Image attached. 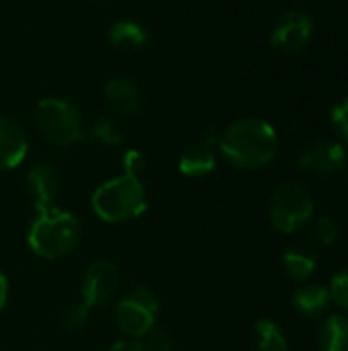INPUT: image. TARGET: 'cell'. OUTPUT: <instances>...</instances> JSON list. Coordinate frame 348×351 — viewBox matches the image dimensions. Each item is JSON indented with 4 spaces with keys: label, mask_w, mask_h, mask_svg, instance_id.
<instances>
[{
    "label": "cell",
    "mask_w": 348,
    "mask_h": 351,
    "mask_svg": "<svg viewBox=\"0 0 348 351\" xmlns=\"http://www.w3.org/2000/svg\"><path fill=\"white\" fill-rule=\"evenodd\" d=\"M217 148L230 165L244 171H258L275 160L279 136L269 121L242 117L219 134Z\"/></svg>",
    "instance_id": "1"
},
{
    "label": "cell",
    "mask_w": 348,
    "mask_h": 351,
    "mask_svg": "<svg viewBox=\"0 0 348 351\" xmlns=\"http://www.w3.org/2000/svg\"><path fill=\"white\" fill-rule=\"evenodd\" d=\"M82 237L80 222L74 214L59 208L37 212L27 232L29 249L43 259H59L72 253Z\"/></svg>",
    "instance_id": "2"
},
{
    "label": "cell",
    "mask_w": 348,
    "mask_h": 351,
    "mask_svg": "<svg viewBox=\"0 0 348 351\" xmlns=\"http://www.w3.org/2000/svg\"><path fill=\"white\" fill-rule=\"evenodd\" d=\"M96 218L109 224H119L139 218L148 210V197L142 179L119 175L94 189L90 199Z\"/></svg>",
    "instance_id": "3"
},
{
    "label": "cell",
    "mask_w": 348,
    "mask_h": 351,
    "mask_svg": "<svg viewBox=\"0 0 348 351\" xmlns=\"http://www.w3.org/2000/svg\"><path fill=\"white\" fill-rule=\"evenodd\" d=\"M269 218L275 230L283 234H293L314 220V199L312 193L297 181L281 183L269 202Z\"/></svg>",
    "instance_id": "4"
},
{
    "label": "cell",
    "mask_w": 348,
    "mask_h": 351,
    "mask_svg": "<svg viewBox=\"0 0 348 351\" xmlns=\"http://www.w3.org/2000/svg\"><path fill=\"white\" fill-rule=\"evenodd\" d=\"M35 123L41 136L55 146H72L84 134L78 109L57 97H47L37 103Z\"/></svg>",
    "instance_id": "5"
},
{
    "label": "cell",
    "mask_w": 348,
    "mask_h": 351,
    "mask_svg": "<svg viewBox=\"0 0 348 351\" xmlns=\"http://www.w3.org/2000/svg\"><path fill=\"white\" fill-rule=\"evenodd\" d=\"M158 311H160L158 296L150 288L137 286L125 298L119 300L115 308L117 327L125 337L144 339L154 329Z\"/></svg>",
    "instance_id": "6"
},
{
    "label": "cell",
    "mask_w": 348,
    "mask_h": 351,
    "mask_svg": "<svg viewBox=\"0 0 348 351\" xmlns=\"http://www.w3.org/2000/svg\"><path fill=\"white\" fill-rule=\"evenodd\" d=\"M314 35V21L306 10H287L271 31V45L287 56L304 51Z\"/></svg>",
    "instance_id": "7"
},
{
    "label": "cell",
    "mask_w": 348,
    "mask_h": 351,
    "mask_svg": "<svg viewBox=\"0 0 348 351\" xmlns=\"http://www.w3.org/2000/svg\"><path fill=\"white\" fill-rule=\"evenodd\" d=\"M297 165L308 175L330 177V175L338 173L347 165V148L338 140L322 138V140H316V142L308 144L302 150V154L297 158Z\"/></svg>",
    "instance_id": "8"
},
{
    "label": "cell",
    "mask_w": 348,
    "mask_h": 351,
    "mask_svg": "<svg viewBox=\"0 0 348 351\" xmlns=\"http://www.w3.org/2000/svg\"><path fill=\"white\" fill-rule=\"evenodd\" d=\"M117 267L109 259H96L94 263L88 265L84 278H82V302L92 311V308H103L107 306L115 292H117Z\"/></svg>",
    "instance_id": "9"
},
{
    "label": "cell",
    "mask_w": 348,
    "mask_h": 351,
    "mask_svg": "<svg viewBox=\"0 0 348 351\" xmlns=\"http://www.w3.org/2000/svg\"><path fill=\"white\" fill-rule=\"evenodd\" d=\"M27 187L35 210H49L55 206V199L62 191V173L51 162H37L27 175Z\"/></svg>",
    "instance_id": "10"
},
{
    "label": "cell",
    "mask_w": 348,
    "mask_h": 351,
    "mask_svg": "<svg viewBox=\"0 0 348 351\" xmlns=\"http://www.w3.org/2000/svg\"><path fill=\"white\" fill-rule=\"evenodd\" d=\"M29 150V140L18 121L0 115V171L18 167Z\"/></svg>",
    "instance_id": "11"
},
{
    "label": "cell",
    "mask_w": 348,
    "mask_h": 351,
    "mask_svg": "<svg viewBox=\"0 0 348 351\" xmlns=\"http://www.w3.org/2000/svg\"><path fill=\"white\" fill-rule=\"evenodd\" d=\"M105 97H107V103L111 105V109L123 117L135 115L142 107L139 86L127 76L111 78L105 86Z\"/></svg>",
    "instance_id": "12"
},
{
    "label": "cell",
    "mask_w": 348,
    "mask_h": 351,
    "mask_svg": "<svg viewBox=\"0 0 348 351\" xmlns=\"http://www.w3.org/2000/svg\"><path fill=\"white\" fill-rule=\"evenodd\" d=\"M330 304H332V296H330L328 286L306 282L293 292V308L306 319L322 317Z\"/></svg>",
    "instance_id": "13"
},
{
    "label": "cell",
    "mask_w": 348,
    "mask_h": 351,
    "mask_svg": "<svg viewBox=\"0 0 348 351\" xmlns=\"http://www.w3.org/2000/svg\"><path fill=\"white\" fill-rule=\"evenodd\" d=\"M217 165V156H215V146L203 142H197L193 146H189L178 160V171L185 177H205L209 175Z\"/></svg>",
    "instance_id": "14"
},
{
    "label": "cell",
    "mask_w": 348,
    "mask_h": 351,
    "mask_svg": "<svg viewBox=\"0 0 348 351\" xmlns=\"http://www.w3.org/2000/svg\"><path fill=\"white\" fill-rule=\"evenodd\" d=\"M316 267H318V257L310 247L293 245L283 255V269L287 278L297 284H306L316 274Z\"/></svg>",
    "instance_id": "15"
},
{
    "label": "cell",
    "mask_w": 348,
    "mask_h": 351,
    "mask_svg": "<svg viewBox=\"0 0 348 351\" xmlns=\"http://www.w3.org/2000/svg\"><path fill=\"white\" fill-rule=\"evenodd\" d=\"M320 351H348V317L330 315L318 331Z\"/></svg>",
    "instance_id": "16"
},
{
    "label": "cell",
    "mask_w": 348,
    "mask_h": 351,
    "mask_svg": "<svg viewBox=\"0 0 348 351\" xmlns=\"http://www.w3.org/2000/svg\"><path fill=\"white\" fill-rule=\"evenodd\" d=\"M254 350L256 351H289L287 337L283 329L271 321V319H260L254 325Z\"/></svg>",
    "instance_id": "17"
},
{
    "label": "cell",
    "mask_w": 348,
    "mask_h": 351,
    "mask_svg": "<svg viewBox=\"0 0 348 351\" xmlns=\"http://www.w3.org/2000/svg\"><path fill=\"white\" fill-rule=\"evenodd\" d=\"M109 39L121 49H139L148 41V33L137 21H119L111 27Z\"/></svg>",
    "instance_id": "18"
},
{
    "label": "cell",
    "mask_w": 348,
    "mask_h": 351,
    "mask_svg": "<svg viewBox=\"0 0 348 351\" xmlns=\"http://www.w3.org/2000/svg\"><path fill=\"white\" fill-rule=\"evenodd\" d=\"M312 239L320 247H332L340 239V228L330 216H318L312 222Z\"/></svg>",
    "instance_id": "19"
},
{
    "label": "cell",
    "mask_w": 348,
    "mask_h": 351,
    "mask_svg": "<svg viewBox=\"0 0 348 351\" xmlns=\"http://www.w3.org/2000/svg\"><path fill=\"white\" fill-rule=\"evenodd\" d=\"M88 317H90V308L80 300V302L70 304L68 308H64V313L59 317V323H62V329L64 331L78 333V331H82L86 327Z\"/></svg>",
    "instance_id": "20"
},
{
    "label": "cell",
    "mask_w": 348,
    "mask_h": 351,
    "mask_svg": "<svg viewBox=\"0 0 348 351\" xmlns=\"http://www.w3.org/2000/svg\"><path fill=\"white\" fill-rule=\"evenodd\" d=\"M92 138L105 146H117L121 142V130L111 117H103L92 125Z\"/></svg>",
    "instance_id": "21"
},
{
    "label": "cell",
    "mask_w": 348,
    "mask_h": 351,
    "mask_svg": "<svg viewBox=\"0 0 348 351\" xmlns=\"http://www.w3.org/2000/svg\"><path fill=\"white\" fill-rule=\"evenodd\" d=\"M328 290H330L332 302L348 313V265H345L338 274L332 276Z\"/></svg>",
    "instance_id": "22"
},
{
    "label": "cell",
    "mask_w": 348,
    "mask_h": 351,
    "mask_svg": "<svg viewBox=\"0 0 348 351\" xmlns=\"http://www.w3.org/2000/svg\"><path fill=\"white\" fill-rule=\"evenodd\" d=\"M146 339H148L146 348H150L152 351H174V337L158 325H154V329L146 335Z\"/></svg>",
    "instance_id": "23"
},
{
    "label": "cell",
    "mask_w": 348,
    "mask_h": 351,
    "mask_svg": "<svg viewBox=\"0 0 348 351\" xmlns=\"http://www.w3.org/2000/svg\"><path fill=\"white\" fill-rule=\"evenodd\" d=\"M330 119H332V125H334L336 134L343 138V142L348 144V97H345L340 103H336L332 107Z\"/></svg>",
    "instance_id": "24"
},
{
    "label": "cell",
    "mask_w": 348,
    "mask_h": 351,
    "mask_svg": "<svg viewBox=\"0 0 348 351\" xmlns=\"http://www.w3.org/2000/svg\"><path fill=\"white\" fill-rule=\"evenodd\" d=\"M144 171H146V156L139 150H127L123 156V173L139 179Z\"/></svg>",
    "instance_id": "25"
},
{
    "label": "cell",
    "mask_w": 348,
    "mask_h": 351,
    "mask_svg": "<svg viewBox=\"0 0 348 351\" xmlns=\"http://www.w3.org/2000/svg\"><path fill=\"white\" fill-rule=\"evenodd\" d=\"M107 351H146V343H142L139 339L125 337V339L115 341Z\"/></svg>",
    "instance_id": "26"
},
{
    "label": "cell",
    "mask_w": 348,
    "mask_h": 351,
    "mask_svg": "<svg viewBox=\"0 0 348 351\" xmlns=\"http://www.w3.org/2000/svg\"><path fill=\"white\" fill-rule=\"evenodd\" d=\"M6 300H8V280H6V276L0 271V311L4 308Z\"/></svg>",
    "instance_id": "27"
},
{
    "label": "cell",
    "mask_w": 348,
    "mask_h": 351,
    "mask_svg": "<svg viewBox=\"0 0 348 351\" xmlns=\"http://www.w3.org/2000/svg\"><path fill=\"white\" fill-rule=\"evenodd\" d=\"M347 183H348V171H347Z\"/></svg>",
    "instance_id": "28"
}]
</instances>
